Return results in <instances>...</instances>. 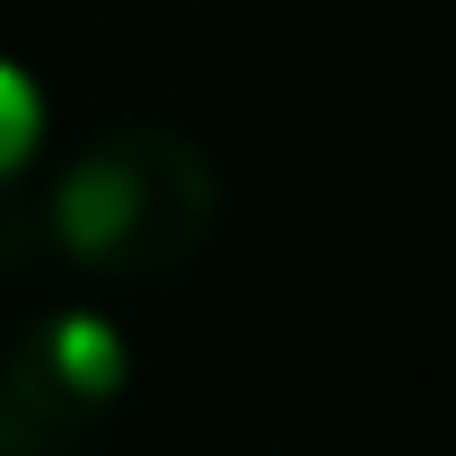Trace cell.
<instances>
[{"instance_id": "cell-1", "label": "cell", "mask_w": 456, "mask_h": 456, "mask_svg": "<svg viewBox=\"0 0 456 456\" xmlns=\"http://www.w3.org/2000/svg\"><path fill=\"white\" fill-rule=\"evenodd\" d=\"M220 167L175 123H106L0 202V264H53L97 289L184 273L220 237Z\"/></svg>"}, {"instance_id": "cell-2", "label": "cell", "mask_w": 456, "mask_h": 456, "mask_svg": "<svg viewBox=\"0 0 456 456\" xmlns=\"http://www.w3.org/2000/svg\"><path fill=\"white\" fill-rule=\"evenodd\" d=\"M132 395V342L106 307H45L0 334V456H79Z\"/></svg>"}, {"instance_id": "cell-3", "label": "cell", "mask_w": 456, "mask_h": 456, "mask_svg": "<svg viewBox=\"0 0 456 456\" xmlns=\"http://www.w3.org/2000/svg\"><path fill=\"white\" fill-rule=\"evenodd\" d=\"M45 159H53V97H45V79L27 61L0 45V202L27 193Z\"/></svg>"}]
</instances>
